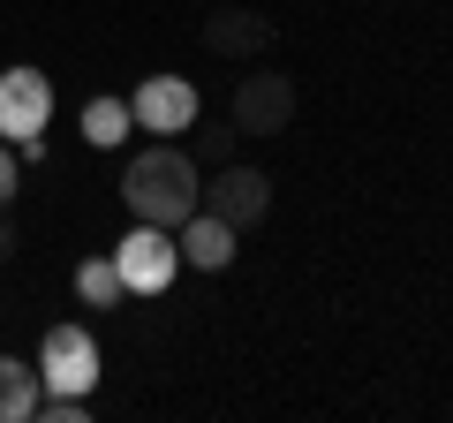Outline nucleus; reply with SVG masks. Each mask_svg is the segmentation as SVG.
<instances>
[{
  "mask_svg": "<svg viewBox=\"0 0 453 423\" xmlns=\"http://www.w3.org/2000/svg\"><path fill=\"white\" fill-rule=\"evenodd\" d=\"M121 204H129V219L181 227V219L204 204V166H196L174 136H151V144L121 166Z\"/></svg>",
  "mask_w": 453,
  "mask_h": 423,
  "instance_id": "f257e3e1",
  "label": "nucleus"
},
{
  "mask_svg": "<svg viewBox=\"0 0 453 423\" xmlns=\"http://www.w3.org/2000/svg\"><path fill=\"white\" fill-rule=\"evenodd\" d=\"M113 273H121V288L129 295H166L181 280V250H174V227H151V219H136L121 242L106 250Z\"/></svg>",
  "mask_w": 453,
  "mask_h": 423,
  "instance_id": "f03ea898",
  "label": "nucleus"
},
{
  "mask_svg": "<svg viewBox=\"0 0 453 423\" xmlns=\"http://www.w3.org/2000/svg\"><path fill=\"white\" fill-rule=\"evenodd\" d=\"M226 121H234L242 136H288L295 129V76H280V68H250V76L234 83Z\"/></svg>",
  "mask_w": 453,
  "mask_h": 423,
  "instance_id": "7ed1b4c3",
  "label": "nucleus"
},
{
  "mask_svg": "<svg viewBox=\"0 0 453 423\" xmlns=\"http://www.w3.org/2000/svg\"><path fill=\"white\" fill-rule=\"evenodd\" d=\"M38 386L46 393H91L98 386V341L83 326H46V341H38Z\"/></svg>",
  "mask_w": 453,
  "mask_h": 423,
  "instance_id": "20e7f679",
  "label": "nucleus"
},
{
  "mask_svg": "<svg viewBox=\"0 0 453 423\" xmlns=\"http://www.w3.org/2000/svg\"><path fill=\"white\" fill-rule=\"evenodd\" d=\"M129 114H136V129H151V136H189V121L204 114V106H196V83L189 76L159 68V76H144L129 91Z\"/></svg>",
  "mask_w": 453,
  "mask_h": 423,
  "instance_id": "39448f33",
  "label": "nucleus"
},
{
  "mask_svg": "<svg viewBox=\"0 0 453 423\" xmlns=\"http://www.w3.org/2000/svg\"><path fill=\"white\" fill-rule=\"evenodd\" d=\"M46 121H53V76H46V68H31V61L0 68V136L23 144V136H38Z\"/></svg>",
  "mask_w": 453,
  "mask_h": 423,
  "instance_id": "423d86ee",
  "label": "nucleus"
},
{
  "mask_svg": "<svg viewBox=\"0 0 453 423\" xmlns=\"http://www.w3.org/2000/svg\"><path fill=\"white\" fill-rule=\"evenodd\" d=\"M204 212H219L226 227L242 235V227H257L265 212H273V181H265L257 166L226 159V166H211V181H204Z\"/></svg>",
  "mask_w": 453,
  "mask_h": 423,
  "instance_id": "0eeeda50",
  "label": "nucleus"
},
{
  "mask_svg": "<svg viewBox=\"0 0 453 423\" xmlns=\"http://www.w3.org/2000/svg\"><path fill=\"white\" fill-rule=\"evenodd\" d=\"M265 46H273V16H257V8H211L204 16V53H219V61H257Z\"/></svg>",
  "mask_w": 453,
  "mask_h": 423,
  "instance_id": "6e6552de",
  "label": "nucleus"
},
{
  "mask_svg": "<svg viewBox=\"0 0 453 423\" xmlns=\"http://www.w3.org/2000/svg\"><path fill=\"white\" fill-rule=\"evenodd\" d=\"M174 250H181V265H196V273H226V265H234V227H226L219 212L196 204L174 227Z\"/></svg>",
  "mask_w": 453,
  "mask_h": 423,
  "instance_id": "1a4fd4ad",
  "label": "nucleus"
},
{
  "mask_svg": "<svg viewBox=\"0 0 453 423\" xmlns=\"http://www.w3.org/2000/svg\"><path fill=\"white\" fill-rule=\"evenodd\" d=\"M129 129H136V114H129V98H113V91H98L91 106H83V144L113 151V144H129Z\"/></svg>",
  "mask_w": 453,
  "mask_h": 423,
  "instance_id": "9d476101",
  "label": "nucleus"
},
{
  "mask_svg": "<svg viewBox=\"0 0 453 423\" xmlns=\"http://www.w3.org/2000/svg\"><path fill=\"white\" fill-rule=\"evenodd\" d=\"M38 363H16V356H0V423H31L38 408Z\"/></svg>",
  "mask_w": 453,
  "mask_h": 423,
  "instance_id": "9b49d317",
  "label": "nucleus"
},
{
  "mask_svg": "<svg viewBox=\"0 0 453 423\" xmlns=\"http://www.w3.org/2000/svg\"><path fill=\"white\" fill-rule=\"evenodd\" d=\"M76 303H83V310H121V303H129V288H121L113 258H76Z\"/></svg>",
  "mask_w": 453,
  "mask_h": 423,
  "instance_id": "f8f14e48",
  "label": "nucleus"
},
{
  "mask_svg": "<svg viewBox=\"0 0 453 423\" xmlns=\"http://www.w3.org/2000/svg\"><path fill=\"white\" fill-rule=\"evenodd\" d=\"M189 136H196V151H189L196 166H226L234 151H242V129H234V121H204V114H196Z\"/></svg>",
  "mask_w": 453,
  "mask_h": 423,
  "instance_id": "ddd939ff",
  "label": "nucleus"
},
{
  "mask_svg": "<svg viewBox=\"0 0 453 423\" xmlns=\"http://www.w3.org/2000/svg\"><path fill=\"white\" fill-rule=\"evenodd\" d=\"M31 423H91V393H38Z\"/></svg>",
  "mask_w": 453,
  "mask_h": 423,
  "instance_id": "4468645a",
  "label": "nucleus"
},
{
  "mask_svg": "<svg viewBox=\"0 0 453 423\" xmlns=\"http://www.w3.org/2000/svg\"><path fill=\"white\" fill-rule=\"evenodd\" d=\"M16 189H23V174H16V144L0 136V212L16 204Z\"/></svg>",
  "mask_w": 453,
  "mask_h": 423,
  "instance_id": "2eb2a0df",
  "label": "nucleus"
},
{
  "mask_svg": "<svg viewBox=\"0 0 453 423\" xmlns=\"http://www.w3.org/2000/svg\"><path fill=\"white\" fill-rule=\"evenodd\" d=\"M16 258V227H8V212H0V265Z\"/></svg>",
  "mask_w": 453,
  "mask_h": 423,
  "instance_id": "dca6fc26",
  "label": "nucleus"
}]
</instances>
